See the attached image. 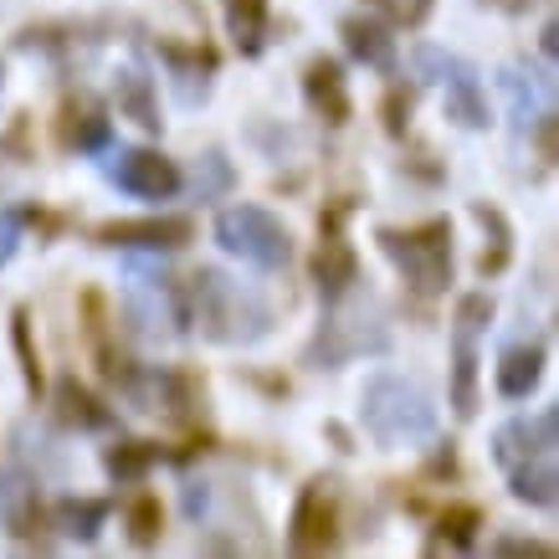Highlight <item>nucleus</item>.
Segmentation results:
<instances>
[{"instance_id": "1", "label": "nucleus", "mask_w": 559, "mask_h": 559, "mask_svg": "<svg viewBox=\"0 0 559 559\" xmlns=\"http://www.w3.org/2000/svg\"><path fill=\"white\" fill-rule=\"evenodd\" d=\"M186 329H201V340L226 349H247L272 334V308L221 267H201L186 283Z\"/></svg>"}, {"instance_id": "2", "label": "nucleus", "mask_w": 559, "mask_h": 559, "mask_svg": "<svg viewBox=\"0 0 559 559\" xmlns=\"http://www.w3.org/2000/svg\"><path fill=\"white\" fill-rule=\"evenodd\" d=\"M359 426H365V437L374 447H426V441H437V406H431V395H426L416 380L395 370H380L365 380L359 390Z\"/></svg>"}, {"instance_id": "3", "label": "nucleus", "mask_w": 559, "mask_h": 559, "mask_svg": "<svg viewBox=\"0 0 559 559\" xmlns=\"http://www.w3.org/2000/svg\"><path fill=\"white\" fill-rule=\"evenodd\" d=\"M374 247L395 262V272L406 277V288L416 298H441L452 288V221L431 216L416 226H374Z\"/></svg>"}, {"instance_id": "4", "label": "nucleus", "mask_w": 559, "mask_h": 559, "mask_svg": "<svg viewBox=\"0 0 559 559\" xmlns=\"http://www.w3.org/2000/svg\"><path fill=\"white\" fill-rule=\"evenodd\" d=\"M216 241L226 257H241L257 272H283L293 262V231L257 201L226 205L216 216Z\"/></svg>"}, {"instance_id": "5", "label": "nucleus", "mask_w": 559, "mask_h": 559, "mask_svg": "<svg viewBox=\"0 0 559 559\" xmlns=\"http://www.w3.org/2000/svg\"><path fill=\"white\" fill-rule=\"evenodd\" d=\"M390 349V329L380 323V313H359L349 308V293L329 304V319L319 323V334L308 344V365L313 370H340L359 355H385Z\"/></svg>"}, {"instance_id": "6", "label": "nucleus", "mask_w": 559, "mask_h": 559, "mask_svg": "<svg viewBox=\"0 0 559 559\" xmlns=\"http://www.w3.org/2000/svg\"><path fill=\"white\" fill-rule=\"evenodd\" d=\"M492 329V298L488 293H462L452 308V411L462 421L477 416V365H483V340Z\"/></svg>"}, {"instance_id": "7", "label": "nucleus", "mask_w": 559, "mask_h": 559, "mask_svg": "<svg viewBox=\"0 0 559 559\" xmlns=\"http://www.w3.org/2000/svg\"><path fill=\"white\" fill-rule=\"evenodd\" d=\"M129 319L139 334L150 340H175L186 329V283H175L170 272L150 267V262H129Z\"/></svg>"}, {"instance_id": "8", "label": "nucleus", "mask_w": 559, "mask_h": 559, "mask_svg": "<svg viewBox=\"0 0 559 559\" xmlns=\"http://www.w3.org/2000/svg\"><path fill=\"white\" fill-rule=\"evenodd\" d=\"M416 68L441 83V108H447V119L457 123V129H488L492 114H488V87H483V72L457 57V51H441V47H421L416 51Z\"/></svg>"}, {"instance_id": "9", "label": "nucleus", "mask_w": 559, "mask_h": 559, "mask_svg": "<svg viewBox=\"0 0 559 559\" xmlns=\"http://www.w3.org/2000/svg\"><path fill=\"white\" fill-rule=\"evenodd\" d=\"M344 539V492L340 477H308L298 503L288 513V549L293 555H334Z\"/></svg>"}, {"instance_id": "10", "label": "nucleus", "mask_w": 559, "mask_h": 559, "mask_svg": "<svg viewBox=\"0 0 559 559\" xmlns=\"http://www.w3.org/2000/svg\"><path fill=\"white\" fill-rule=\"evenodd\" d=\"M108 159H103V175L123 190V195H134V201H175L180 190H186V170L175 165L170 154L159 150H144V144H108Z\"/></svg>"}, {"instance_id": "11", "label": "nucleus", "mask_w": 559, "mask_h": 559, "mask_svg": "<svg viewBox=\"0 0 559 559\" xmlns=\"http://www.w3.org/2000/svg\"><path fill=\"white\" fill-rule=\"evenodd\" d=\"M0 528L11 539L32 544V549H47L51 503L41 498V477L32 467H5L0 473Z\"/></svg>"}, {"instance_id": "12", "label": "nucleus", "mask_w": 559, "mask_h": 559, "mask_svg": "<svg viewBox=\"0 0 559 559\" xmlns=\"http://www.w3.org/2000/svg\"><path fill=\"white\" fill-rule=\"evenodd\" d=\"M98 247H114V252H186L195 241V221L190 216H139V221H103Z\"/></svg>"}, {"instance_id": "13", "label": "nucleus", "mask_w": 559, "mask_h": 559, "mask_svg": "<svg viewBox=\"0 0 559 559\" xmlns=\"http://www.w3.org/2000/svg\"><path fill=\"white\" fill-rule=\"evenodd\" d=\"M555 447H559V411L555 406L534 411V416H513V421H503L492 431V462H498L503 473L528 457L555 452Z\"/></svg>"}, {"instance_id": "14", "label": "nucleus", "mask_w": 559, "mask_h": 559, "mask_svg": "<svg viewBox=\"0 0 559 559\" xmlns=\"http://www.w3.org/2000/svg\"><path fill=\"white\" fill-rule=\"evenodd\" d=\"M340 221H344V205H334V211L323 216V241H319V252H313V283H319L323 304H334V298L359 288V257H355V247L344 241Z\"/></svg>"}, {"instance_id": "15", "label": "nucleus", "mask_w": 559, "mask_h": 559, "mask_svg": "<svg viewBox=\"0 0 559 559\" xmlns=\"http://www.w3.org/2000/svg\"><path fill=\"white\" fill-rule=\"evenodd\" d=\"M57 144L68 154H103L114 144V119L93 93H68L57 108Z\"/></svg>"}, {"instance_id": "16", "label": "nucleus", "mask_w": 559, "mask_h": 559, "mask_svg": "<svg viewBox=\"0 0 559 559\" xmlns=\"http://www.w3.org/2000/svg\"><path fill=\"white\" fill-rule=\"evenodd\" d=\"M159 62L170 72V87L175 98L186 103V108H201L211 98V87H216V51L211 47H186V41H159Z\"/></svg>"}, {"instance_id": "17", "label": "nucleus", "mask_w": 559, "mask_h": 559, "mask_svg": "<svg viewBox=\"0 0 559 559\" xmlns=\"http://www.w3.org/2000/svg\"><path fill=\"white\" fill-rule=\"evenodd\" d=\"M304 98L313 108V119H323L329 129H344L349 114H355V103H349V78L334 57H313L304 68Z\"/></svg>"}, {"instance_id": "18", "label": "nucleus", "mask_w": 559, "mask_h": 559, "mask_svg": "<svg viewBox=\"0 0 559 559\" xmlns=\"http://www.w3.org/2000/svg\"><path fill=\"white\" fill-rule=\"evenodd\" d=\"M221 21H226V36L237 57L257 62L267 51V36H272V0H221Z\"/></svg>"}, {"instance_id": "19", "label": "nucleus", "mask_w": 559, "mask_h": 559, "mask_svg": "<svg viewBox=\"0 0 559 559\" xmlns=\"http://www.w3.org/2000/svg\"><path fill=\"white\" fill-rule=\"evenodd\" d=\"M544 359H549L544 340L509 344V349L498 355V374H492V380H498V395H503V401H528L544 380Z\"/></svg>"}, {"instance_id": "20", "label": "nucleus", "mask_w": 559, "mask_h": 559, "mask_svg": "<svg viewBox=\"0 0 559 559\" xmlns=\"http://www.w3.org/2000/svg\"><path fill=\"white\" fill-rule=\"evenodd\" d=\"M340 36H344V51L355 57L359 68L395 72V36H390L385 21H374V16H344L340 21Z\"/></svg>"}, {"instance_id": "21", "label": "nucleus", "mask_w": 559, "mask_h": 559, "mask_svg": "<svg viewBox=\"0 0 559 559\" xmlns=\"http://www.w3.org/2000/svg\"><path fill=\"white\" fill-rule=\"evenodd\" d=\"M114 108H119L123 119H134L144 134H159L165 119H159V93H154V78L144 68H119L114 72Z\"/></svg>"}, {"instance_id": "22", "label": "nucleus", "mask_w": 559, "mask_h": 559, "mask_svg": "<svg viewBox=\"0 0 559 559\" xmlns=\"http://www.w3.org/2000/svg\"><path fill=\"white\" fill-rule=\"evenodd\" d=\"M51 406H57V421L68 426V431H108V426H114V411L103 406L78 374H62V380H57Z\"/></svg>"}, {"instance_id": "23", "label": "nucleus", "mask_w": 559, "mask_h": 559, "mask_svg": "<svg viewBox=\"0 0 559 559\" xmlns=\"http://www.w3.org/2000/svg\"><path fill=\"white\" fill-rule=\"evenodd\" d=\"M108 513H114L108 498H78V492H68V498L51 503V528H57L62 539L98 544V534L108 528Z\"/></svg>"}, {"instance_id": "24", "label": "nucleus", "mask_w": 559, "mask_h": 559, "mask_svg": "<svg viewBox=\"0 0 559 559\" xmlns=\"http://www.w3.org/2000/svg\"><path fill=\"white\" fill-rule=\"evenodd\" d=\"M509 492L528 509H555L559 503V457L544 452V457H528L519 467H509Z\"/></svg>"}, {"instance_id": "25", "label": "nucleus", "mask_w": 559, "mask_h": 559, "mask_svg": "<svg viewBox=\"0 0 559 559\" xmlns=\"http://www.w3.org/2000/svg\"><path fill=\"white\" fill-rule=\"evenodd\" d=\"M93 26L87 21H41V26H21L16 51H41V57H78L83 47L103 41V36H87Z\"/></svg>"}, {"instance_id": "26", "label": "nucleus", "mask_w": 559, "mask_h": 559, "mask_svg": "<svg viewBox=\"0 0 559 559\" xmlns=\"http://www.w3.org/2000/svg\"><path fill=\"white\" fill-rule=\"evenodd\" d=\"M473 221L488 231V247H483V257H477V277L488 283V277H498V272H509V262H513V226H509V216L488 201H473Z\"/></svg>"}, {"instance_id": "27", "label": "nucleus", "mask_w": 559, "mask_h": 559, "mask_svg": "<svg viewBox=\"0 0 559 559\" xmlns=\"http://www.w3.org/2000/svg\"><path fill=\"white\" fill-rule=\"evenodd\" d=\"M159 462H165V452L154 441H114L103 452V473L114 477V483H144Z\"/></svg>"}, {"instance_id": "28", "label": "nucleus", "mask_w": 559, "mask_h": 559, "mask_svg": "<svg viewBox=\"0 0 559 559\" xmlns=\"http://www.w3.org/2000/svg\"><path fill=\"white\" fill-rule=\"evenodd\" d=\"M503 87H509V98H513V123H519V134H528L544 114H555V108H549V78L528 83L519 68H509L503 72Z\"/></svg>"}, {"instance_id": "29", "label": "nucleus", "mask_w": 559, "mask_h": 559, "mask_svg": "<svg viewBox=\"0 0 559 559\" xmlns=\"http://www.w3.org/2000/svg\"><path fill=\"white\" fill-rule=\"evenodd\" d=\"M123 528H129V544H134V549H154L159 534H165L159 498H154V492H134V498L123 503Z\"/></svg>"}, {"instance_id": "30", "label": "nucleus", "mask_w": 559, "mask_h": 559, "mask_svg": "<svg viewBox=\"0 0 559 559\" xmlns=\"http://www.w3.org/2000/svg\"><path fill=\"white\" fill-rule=\"evenodd\" d=\"M477 534H483V509L477 503H447L437 519V544L447 549H473Z\"/></svg>"}, {"instance_id": "31", "label": "nucleus", "mask_w": 559, "mask_h": 559, "mask_svg": "<svg viewBox=\"0 0 559 559\" xmlns=\"http://www.w3.org/2000/svg\"><path fill=\"white\" fill-rule=\"evenodd\" d=\"M11 344H16L26 390H32V395H41V355H36V344H32V308H11Z\"/></svg>"}, {"instance_id": "32", "label": "nucleus", "mask_w": 559, "mask_h": 559, "mask_svg": "<svg viewBox=\"0 0 559 559\" xmlns=\"http://www.w3.org/2000/svg\"><path fill=\"white\" fill-rule=\"evenodd\" d=\"M231 159L221 150H205L201 154V165H195V201H216V195H226L231 190Z\"/></svg>"}, {"instance_id": "33", "label": "nucleus", "mask_w": 559, "mask_h": 559, "mask_svg": "<svg viewBox=\"0 0 559 559\" xmlns=\"http://www.w3.org/2000/svg\"><path fill=\"white\" fill-rule=\"evenodd\" d=\"M365 5H370L385 26H406V32H416V26H426V16H431L437 0H365Z\"/></svg>"}, {"instance_id": "34", "label": "nucleus", "mask_w": 559, "mask_h": 559, "mask_svg": "<svg viewBox=\"0 0 559 559\" xmlns=\"http://www.w3.org/2000/svg\"><path fill=\"white\" fill-rule=\"evenodd\" d=\"M411 108H416V87L395 83V87L385 93V103H380V114H385V134H390V139H406V129H411Z\"/></svg>"}, {"instance_id": "35", "label": "nucleus", "mask_w": 559, "mask_h": 559, "mask_svg": "<svg viewBox=\"0 0 559 559\" xmlns=\"http://www.w3.org/2000/svg\"><path fill=\"white\" fill-rule=\"evenodd\" d=\"M26 237V211H0V267H11Z\"/></svg>"}, {"instance_id": "36", "label": "nucleus", "mask_w": 559, "mask_h": 559, "mask_svg": "<svg viewBox=\"0 0 559 559\" xmlns=\"http://www.w3.org/2000/svg\"><path fill=\"white\" fill-rule=\"evenodd\" d=\"M492 555H524V559H555V544L544 539H498Z\"/></svg>"}, {"instance_id": "37", "label": "nucleus", "mask_w": 559, "mask_h": 559, "mask_svg": "<svg viewBox=\"0 0 559 559\" xmlns=\"http://www.w3.org/2000/svg\"><path fill=\"white\" fill-rule=\"evenodd\" d=\"M26 129H32V119H26V114H16V123H11V134L0 139V150L11 154V159H21V165L32 159V154H26Z\"/></svg>"}, {"instance_id": "38", "label": "nucleus", "mask_w": 559, "mask_h": 559, "mask_svg": "<svg viewBox=\"0 0 559 559\" xmlns=\"http://www.w3.org/2000/svg\"><path fill=\"white\" fill-rule=\"evenodd\" d=\"M477 5H488V11H503V16H528V11H539L544 0H477Z\"/></svg>"}, {"instance_id": "39", "label": "nucleus", "mask_w": 559, "mask_h": 559, "mask_svg": "<svg viewBox=\"0 0 559 559\" xmlns=\"http://www.w3.org/2000/svg\"><path fill=\"white\" fill-rule=\"evenodd\" d=\"M205 509H211V492H205V483H186V519H201Z\"/></svg>"}, {"instance_id": "40", "label": "nucleus", "mask_w": 559, "mask_h": 559, "mask_svg": "<svg viewBox=\"0 0 559 559\" xmlns=\"http://www.w3.org/2000/svg\"><path fill=\"white\" fill-rule=\"evenodd\" d=\"M539 51H544V62H555V51H559V26H555V21H544V32H539Z\"/></svg>"}, {"instance_id": "41", "label": "nucleus", "mask_w": 559, "mask_h": 559, "mask_svg": "<svg viewBox=\"0 0 559 559\" xmlns=\"http://www.w3.org/2000/svg\"><path fill=\"white\" fill-rule=\"evenodd\" d=\"M0 93H5V68H0Z\"/></svg>"}]
</instances>
